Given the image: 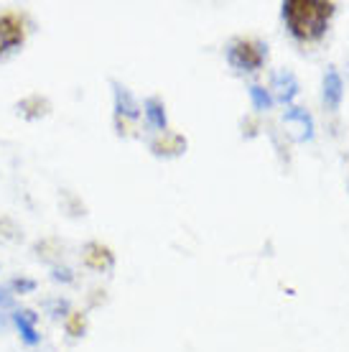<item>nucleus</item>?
Instances as JSON below:
<instances>
[{
    "label": "nucleus",
    "instance_id": "f257e3e1",
    "mask_svg": "<svg viewBox=\"0 0 349 352\" xmlns=\"http://www.w3.org/2000/svg\"><path fill=\"white\" fill-rule=\"evenodd\" d=\"M334 16V3L324 0H289L283 3V18L291 34L301 41H316L326 31Z\"/></svg>",
    "mask_w": 349,
    "mask_h": 352
},
{
    "label": "nucleus",
    "instance_id": "f03ea898",
    "mask_svg": "<svg viewBox=\"0 0 349 352\" xmlns=\"http://www.w3.org/2000/svg\"><path fill=\"white\" fill-rule=\"evenodd\" d=\"M26 41V21L13 10L0 13V59L18 52Z\"/></svg>",
    "mask_w": 349,
    "mask_h": 352
},
{
    "label": "nucleus",
    "instance_id": "7ed1b4c3",
    "mask_svg": "<svg viewBox=\"0 0 349 352\" xmlns=\"http://www.w3.org/2000/svg\"><path fill=\"white\" fill-rule=\"evenodd\" d=\"M262 56H265V49L258 41H245V38H240V41L229 46L227 54L229 64L237 67V69H258L262 64Z\"/></svg>",
    "mask_w": 349,
    "mask_h": 352
},
{
    "label": "nucleus",
    "instance_id": "20e7f679",
    "mask_svg": "<svg viewBox=\"0 0 349 352\" xmlns=\"http://www.w3.org/2000/svg\"><path fill=\"white\" fill-rule=\"evenodd\" d=\"M324 97L332 107H337L341 102V80L334 69L326 72V82H324Z\"/></svg>",
    "mask_w": 349,
    "mask_h": 352
},
{
    "label": "nucleus",
    "instance_id": "39448f33",
    "mask_svg": "<svg viewBox=\"0 0 349 352\" xmlns=\"http://www.w3.org/2000/svg\"><path fill=\"white\" fill-rule=\"evenodd\" d=\"M146 115H148V120L156 125V128H161V131L166 128V113H164V105H161L158 100H148V102H146Z\"/></svg>",
    "mask_w": 349,
    "mask_h": 352
},
{
    "label": "nucleus",
    "instance_id": "423d86ee",
    "mask_svg": "<svg viewBox=\"0 0 349 352\" xmlns=\"http://www.w3.org/2000/svg\"><path fill=\"white\" fill-rule=\"evenodd\" d=\"M286 118H289V120H296V123H301V128H304V133H306V138L311 135V131H314V123H311V118H308L304 110H298V107H291Z\"/></svg>",
    "mask_w": 349,
    "mask_h": 352
},
{
    "label": "nucleus",
    "instance_id": "0eeeda50",
    "mask_svg": "<svg viewBox=\"0 0 349 352\" xmlns=\"http://www.w3.org/2000/svg\"><path fill=\"white\" fill-rule=\"evenodd\" d=\"M16 322H18V327L26 332V340L31 344L36 342V329H34V317H31V311H23V314H18L16 317Z\"/></svg>",
    "mask_w": 349,
    "mask_h": 352
},
{
    "label": "nucleus",
    "instance_id": "6e6552de",
    "mask_svg": "<svg viewBox=\"0 0 349 352\" xmlns=\"http://www.w3.org/2000/svg\"><path fill=\"white\" fill-rule=\"evenodd\" d=\"M250 97H253V105L258 107V110H265V107H271L273 105V100H271V95L265 92L262 87H250Z\"/></svg>",
    "mask_w": 349,
    "mask_h": 352
},
{
    "label": "nucleus",
    "instance_id": "1a4fd4ad",
    "mask_svg": "<svg viewBox=\"0 0 349 352\" xmlns=\"http://www.w3.org/2000/svg\"><path fill=\"white\" fill-rule=\"evenodd\" d=\"M0 294H3V291H0ZM5 301H8V296H0V304H5Z\"/></svg>",
    "mask_w": 349,
    "mask_h": 352
}]
</instances>
